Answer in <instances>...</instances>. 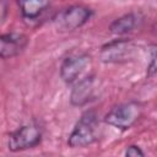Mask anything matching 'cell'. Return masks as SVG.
<instances>
[{
  "instance_id": "8fae6325",
  "label": "cell",
  "mask_w": 157,
  "mask_h": 157,
  "mask_svg": "<svg viewBox=\"0 0 157 157\" xmlns=\"http://www.w3.org/2000/svg\"><path fill=\"white\" fill-rule=\"evenodd\" d=\"M125 156H129V157H142V156H145V152L137 145H130L125 150Z\"/></svg>"
},
{
  "instance_id": "277c9868",
  "label": "cell",
  "mask_w": 157,
  "mask_h": 157,
  "mask_svg": "<svg viewBox=\"0 0 157 157\" xmlns=\"http://www.w3.org/2000/svg\"><path fill=\"white\" fill-rule=\"evenodd\" d=\"M43 136V129L36 123L26 124L12 131L9 136L7 148L11 152L29 150L39 145Z\"/></svg>"
},
{
  "instance_id": "7c38bea8",
  "label": "cell",
  "mask_w": 157,
  "mask_h": 157,
  "mask_svg": "<svg viewBox=\"0 0 157 157\" xmlns=\"http://www.w3.org/2000/svg\"><path fill=\"white\" fill-rule=\"evenodd\" d=\"M156 75V53H155V48L152 49V55H151V61L150 65L147 66V76L153 78Z\"/></svg>"
},
{
  "instance_id": "4fadbf2b",
  "label": "cell",
  "mask_w": 157,
  "mask_h": 157,
  "mask_svg": "<svg viewBox=\"0 0 157 157\" xmlns=\"http://www.w3.org/2000/svg\"><path fill=\"white\" fill-rule=\"evenodd\" d=\"M9 15V4L7 0H0V25L6 20Z\"/></svg>"
},
{
  "instance_id": "9c48e42d",
  "label": "cell",
  "mask_w": 157,
  "mask_h": 157,
  "mask_svg": "<svg viewBox=\"0 0 157 157\" xmlns=\"http://www.w3.org/2000/svg\"><path fill=\"white\" fill-rule=\"evenodd\" d=\"M141 17L137 12H128L115 18L109 25V32L117 36H124L132 32L140 23Z\"/></svg>"
},
{
  "instance_id": "8992f818",
  "label": "cell",
  "mask_w": 157,
  "mask_h": 157,
  "mask_svg": "<svg viewBox=\"0 0 157 157\" xmlns=\"http://www.w3.org/2000/svg\"><path fill=\"white\" fill-rule=\"evenodd\" d=\"M91 63V56L86 53H75L66 56L60 65V77L61 80L71 85L78 80L82 72L86 70Z\"/></svg>"
},
{
  "instance_id": "30bf717a",
  "label": "cell",
  "mask_w": 157,
  "mask_h": 157,
  "mask_svg": "<svg viewBox=\"0 0 157 157\" xmlns=\"http://www.w3.org/2000/svg\"><path fill=\"white\" fill-rule=\"evenodd\" d=\"M22 16L27 20L39 17L49 6V0H17Z\"/></svg>"
},
{
  "instance_id": "52a82bcc",
  "label": "cell",
  "mask_w": 157,
  "mask_h": 157,
  "mask_svg": "<svg viewBox=\"0 0 157 157\" xmlns=\"http://www.w3.org/2000/svg\"><path fill=\"white\" fill-rule=\"evenodd\" d=\"M28 44V38L22 33L0 34V59H10L21 54Z\"/></svg>"
},
{
  "instance_id": "ba28073f",
  "label": "cell",
  "mask_w": 157,
  "mask_h": 157,
  "mask_svg": "<svg viewBox=\"0 0 157 157\" xmlns=\"http://www.w3.org/2000/svg\"><path fill=\"white\" fill-rule=\"evenodd\" d=\"M94 94V76L90 75L81 78L70 93V102L75 107H82L87 104Z\"/></svg>"
},
{
  "instance_id": "7a4b0ae2",
  "label": "cell",
  "mask_w": 157,
  "mask_h": 157,
  "mask_svg": "<svg viewBox=\"0 0 157 157\" xmlns=\"http://www.w3.org/2000/svg\"><path fill=\"white\" fill-rule=\"evenodd\" d=\"M142 105L136 101L120 103L113 107L104 117V123L119 130L130 129L141 117Z\"/></svg>"
},
{
  "instance_id": "5b68a950",
  "label": "cell",
  "mask_w": 157,
  "mask_h": 157,
  "mask_svg": "<svg viewBox=\"0 0 157 157\" xmlns=\"http://www.w3.org/2000/svg\"><path fill=\"white\" fill-rule=\"evenodd\" d=\"M135 53V45L131 39L118 38L109 43H105L99 52V58L103 63H123L132 58Z\"/></svg>"
},
{
  "instance_id": "3957f363",
  "label": "cell",
  "mask_w": 157,
  "mask_h": 157,
  "mask_svg": "<svg viewBox=\"0 0 157 157\" xmlns=\"http://www.w3.org/2000/svg\"><path fill=\"white\" fill-rule=\"evenodd\" d=\"M92 15L93 11L85 5H71L59 11L54 16L53 22L58 29L71 32L86 25L91 20Z\"/></svg>"
},
{
  "instance_id": "6da1fadb",
  "label": "cell",
  "mask_w": 157,
  "mask_h": 157,
  "mask_svg": "<svg viewBox=\"0 0 157 157\" xmlns=\"http://www.w3.org/2000/svg\"><path fill=\"white\" fill-rule=\"evenodd\" d=\"M98 128L99 121L97 113L92 109L86 110L78 118L72 131L70 132L67 145L72 148H80L92 145L98 139Z\"/></svg>"
}]
</instances>
